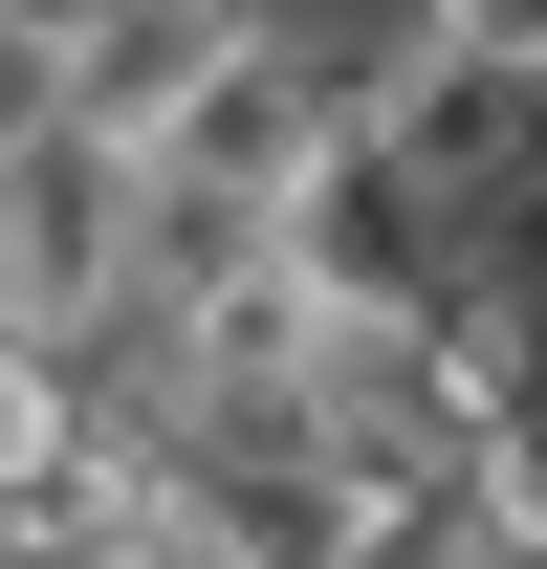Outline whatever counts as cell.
Here are the masks:
<instances>
[{"instance_id":"277c9868","label":"cell","mask_w":547,"mask_h":569,"mask_svg":"<svg viewBox=\"0 0 547 569\" xmlns=\"http://www.w3.org/2000/svg\"><path fill=\"white\" fill-rule=\"evenodd\" d=\"M395 44H438V67H481V88L547 110V0H395Z\"/></svg>"},{"instance_id":"5b68a950","label":"cell","mask_w":547,"mask_h":569,"mask_svg":"<svg viewBox=\"0 0 547 569\" xmlns=\"http://www.w3.org/2000/svg\"><path fill=\"white\" fill-rule=\"evenodd\" d=\"M88 22H110V0H0V88H44V67L88 44Z\"/></svg>"},{"instance_id":"6da1fadb","label":"cell","mask_w":547,"mask_h":569,"mask_svg":"<svg viewBox=\"0 0 547 569\" xmlns=\"http://www.w3.org/2000/svg\"><path fill=\"white\" fill-rule=\"evenodd\" d=\"M263 241H285V284H307L329 329H416V307H438V284L481 263V241H460L438 198H416V176H395L372 132H350V110L307 132V176H285V219H263Z\"/></svg>"},{"instance_id":"7a4b0ae2","label":"cell","mask_w":547,"mask_h":569,"mask_svg":"<svg viewBox=\"0 0 547 569\" xmlns=\"http://www.w3.org/2000/svg\"><path fill=\"white\" fill-rule=\"evenodd\" d=\"M241 44H263L241 0H110V22H88V44L22 88V110H44V132H88V153H153V132H176L219 67H241Z\"/></svg>"},{"instance_id":"3957f363","label":"cell","mask_w":547,"mask_h":569,"mask_svg":"<svg viewBox=\"0 0 547 569\" xmlns=\"http://www.w3.org/2000/svg\"><path fill=\"white\" fill-rule=\"evenodd\" d=\"M67 482H88V351L0 307V526H44Z\"/></svg>"},{"instance_id":"8992f818","label":"cell","mask_w":547,"mask_h":569,"mask_svg":"<svg viewBox=\"0 0 547 569\" xmlns=\"http://www.w3.org/2000/svg\"><path fill=\"white\" fill-rule=\"evenodd\" d=\"M0 132H22V110H0Z\"/></svg>"}]
</instances>
